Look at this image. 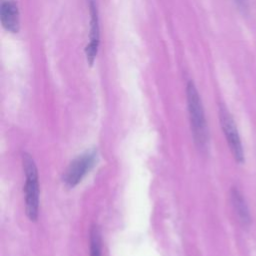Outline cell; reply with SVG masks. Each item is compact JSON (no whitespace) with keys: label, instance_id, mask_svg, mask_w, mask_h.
Segmentation results:
<instances>
[{"label":"cell","instance_id":"1","mask_svg":"<svg viewBox=\"0 0 256 256\" xmlns=\"http://www.w3.org/2000/svg\"><path fill=\"white\" fill-rule=\"evenodd\" d=\"M187 106L194 142L200 151H206L209 145V131L201 98L192 81L186 86Z\"/></svg>","mask_w":256,"mask_h":256},{"label":"cell","instance_id":"2","mask_svg":"<svg viewBox=\"0 0 256 256\" xmlns=\"http://www.w3.org/2000/svg\"><path fill=\"white\" fill-rule=\"evenodd\" d=\"M22 166L25 174V185L23 188L25 211L31 221H36L39 215V178L38 169L30 154H22Z\"/></svg>","mask_w":256,"mask_h":256},{"label":"cell","instance_id":"3","mask_svg":"<svg viewBox=\"0 0 256 256\" xmlns=\"http://www.w3.org/2000/svg\"><path fill=\"white\" fill-rule=\"evenodd\" d=\"M218 114H219L220 126L222 128V131L225 136L227 145L230 149V152L234 160L241 165L245 162V156H244L243 145L241 142V138H240L235 120L224 104L219 105Z\"/></svg>","mask_w":256,"mask_h":256},{"label":"cell","instance_id":"4","mask_svg":"<svg viewBox=\"0 0 256 256\" xmlns=\"http://www.w3.org/2000/svg\"><path fill=\"white\" fill-rule=\"evenodd\" d=\"M97 161V150L90 149L77 156L66 168L62 181L68 188L78 185L94 167Z\"/></svg>","mask_w":256,"mask_h":256},{"label":"cell","instance_id":"5","mask_svg":"<svg viewBox=\"0 0 256 256\" xmlns=\"http://www.w3.org/2000/svg\"><path fill=\"white\" fill-rule=\"evenodd\" d=\"M89 12H90V42L86 46L85 53L87 61L90 65L93 64L94 59L97 55L98 46H99V18L98 10L94 0L89 1Z\"/></svg>","mask_w":256,"mask_h":256},{"label":"cell","instance_id":"6","mask_svg":"<svg viewBox=\"0 0 256 256\" xmlns=\"http://www.w3.org/2000/svg\"><path fill=\"white\" fill-rule=\"evenodd\" d=\"M230 201L238 222L243 228L248 229L252 223L250 210L243 193L236 186H233L230 189Z\"/></svg>","mask_w":256,"mask_h":256},{"label":"cell","instance_id":"7","mask_svg":"<svg viewBox=\"0 0 256 256\" xmlns=\"http://www.w3.org/2000/svg\"><path fill=\"white\" fill-rule=\"evenodd\" d=\"M0 20L2 26L11 33H17L20 26L19 10L17 4L8 0L1 4L0 8Z\"/></svg>","mask_w":256,"mask_h":256},{"label":"cell","instance_id":"8","mask_svg":"<svg viewBox=\"0 0 256 256\" xmlns=\"http://www.w3.org/2000/svg\"><path fill=\"white\" fill-rule=\"evenodd\" d=\"M101 243L100 229L94 224L90 229V256H101Z\"/></svg>","mask_w":256,"mask_h":256},{"label":"cell","instance_id":"9","mask_svg":"<svg viewBox=\"0 0 256 256\" xmlns=\"http://www.w3.org/2000/svg\"><path fill=\"white\" fill-rule=\"evenodd\" d=\"M234 2H235V4L237 5L239 11H240L242 14L246 15V14L248 13V11H249V3H248V0H234Z\"/></svg>","mask_w":256,"mask_h":256}]
</instances>
